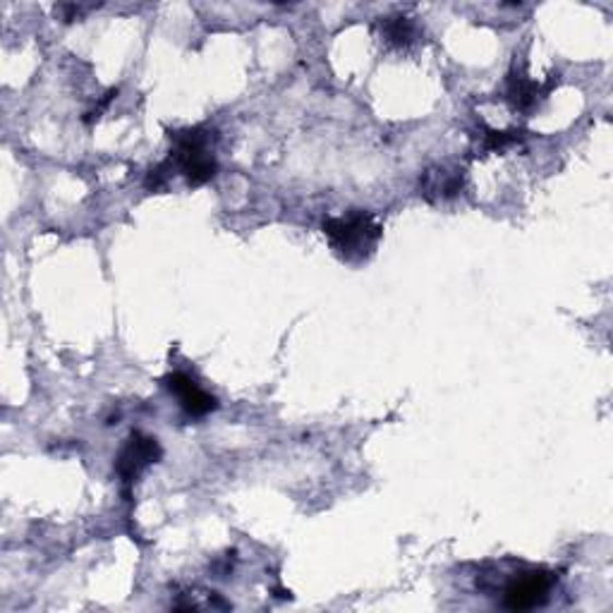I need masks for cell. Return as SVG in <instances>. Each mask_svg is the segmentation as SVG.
Segmentation results:
<instances>
[{"label":"cell","instance_id":"cell-1","mask_svg":"<svg viewBox=\"0 0 613 613\" xmlns=\"http://www.w3.org/2000/svg\"><path fill=\"white\" fill-rule=\"evenodd\" d=\"M323 235L329 237L333 255L345 264H365L374 257L384 237V225L372 211L353 209L343 216L323 221Z\"/></svg>","mask_w":613,"mask_h":613},{"label":"cell","instance_id":"cell-2","mask_svg":"<svg viewBox=\"0 0 613 613\" xmlns=\"http://www.w3.org/2000/svg\"><path fill=\"white\" fill-rule=\"evenodd\" d=\"M170 137V156L164 164L178 170L190 187H202L216 178L219 161L214 154L216 132L209 128H185L175 130Z\"/></svg>","mask_w":613,"mask_h":613},{"label":"cell","instance_id":"cell-3","mask_svg":"<svg viewBox=\"0 0 613 613\" xmlns=\"http://www.w3.org/2000/svg\"><path fill=\"white\" fill-rule=\"evenodd\" d=\"M554 573L544 568H524L512 573L502 590V604L508 611H532L549 602L554 590Z\"/></svg>","mask_w":613,"mask_h":613},{"label":"cell","instance_id":"cell-4","mask_svg":"<svg viewBox=\"0 0 613 613\" xmlns=\"http://www.w3.org/2000/svg\"><path fill=\"white\" fill-rule=\"evenodd\" d=\"M161 456H164V450H161V444L154 439V436L132 432L116 458V472L125 486V492H130V486L140 480V474L149 465L158 462Z\"/></svg>","mask_w":613,"mask_h":613},{"label":"cell","instance_id":"cell-5","mask_svg":"<svg viewBox=\"0 0 613 613\" xmlns=\"http://www.w3.org/2000/svg\"><path fill=\"white\" fill-rule=\"evenodd\" d=\"M554 84H558V74H556V78L552 74V80L542 84V82L530 80L528 72H524V68L512 66V70L508 72V78H506L504 98H506V104L510 106V110L530 113V110L540 106L549 94H552Z\"/></svg>","mask_w":613,"mask_h":613},{"label":"cell","instance_id":"cell-6","mask_svg":"<svg viewBox=\"0 0 613 613\" xmlns=\"http://www.w3.org/2000/svg\"><path fill=\"white\" fill-rule=\"evenodd\" d=\"M166 389L178 398V403L182 408L185 415L190 417H207L209 412H214L219 408V400L211 396L209 391H204L190 374L185 372H173L164 379Z\"/></svg>","mask_w":613,"mask_h":613},{"label":"cell","instance_id":"cell-7","mask_svg":"<svg viewBox=\"0 0 613 613\" xmlns=\"http://www.w3.org/2000/svg\"><path fill=\"white\" fill-rule=\"evenodd\" d=\"M462 190H465V170L462 168L434 166L424 170L420 178V197L427 199L429 204L450 202Z\"/></svg>","mask_w":613,"mask_h":613},{"label":"cell","instance_id":"cell-8","mask_svg":"<svg viewBox=\"0 0 613 613\" xmlns=\"http://www.w3.org/2000/svg\"><path fill=\"white\" fill-rule=\"evenodd\" d=\"M377 30H379L381 42L389 48H396V51H405V48L415 46L420 39V27L415 24V20L403 15V12H398V15L379 17Z\"/></svg>","mask_w":613,"mask_h":613},{"label":"cell","instance_id":"cell-9","mask_svg":"<svg viewBox=\"0 0 613 613\" xmlns=\"http://www.w3.org/2000/svg\"><path fill=\"white\" fill-rule=\"evenodd\" d=\"M522 140H524V132H520V130H484L480 152L496 154V152H504V149H508V146L520 144Z\"/></svg>","mask_w":613,"mask_h":613},{"label":"cell","instance_id":"cell-10","mask_svg":"<svg viewBox=\"0 0 613 613\" xmlns=\"http://www.w3.org/2000/svg\"><path fill=\"white\" fill-rule=\"evenodd\" d=\"M116 96H118V90H110V92L106 94V98H104V102H102V104H98V106H96L94 110H90V113H86V116H84V122H86V125H92L94 120H98V116H102V113H104V110L108 108V104H110V102H113V98H116Z\"/></svg>","mask_w":613,"mask_h":613}]
</instances>
